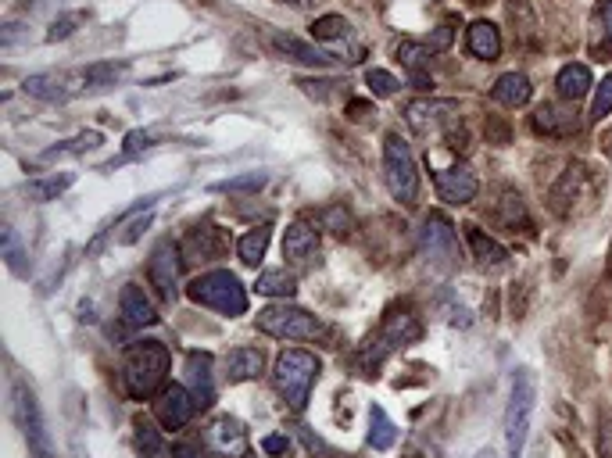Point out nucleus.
Instances as JSON below:
<instances>
[{"mask_svg": "<svg viewBox=\"0 0 612 458\" xmlns=\"http://www.w3.org/2000/svg\"><path fill=\"white\" fill-rule=\"evenodd\" d=\"M169 348L158 344V340H144V344H133L126 351V362H122V383H126L129 398L147 401L151 394L165 391V373H169Z\"/></svg>", "mask_w": 612, "mask_h": 458, "instance_id": "nucleus-1", "label": "nucleus"}, {"mask_svg": "<svg viewBox=\"0 0 612 458\" xmlns=\"http://www.w3.org/2000/svg\"><path fill=\"white\" fill-rule=\"evenodd\" d=\"M534 405H537V380L530 369H519V373L512 376L509 405H505V444H509V458H519L523 448H527Z\"/></svg>", "mask_w": 612, "mask_h": 458, "instance_id": "nucleus-2", "label": "nucleus"}, {"mask_svg": "<svg viewBox=\"0 0 612 458\" xmlns=\"http://www.w3.org/2000/svg\"><path fill=\"white\" fill-rule=\"evenodd\" d=\"M187 297L194 301V305L215 308V312L230 315V319H237V315L247 312V290L240 287L237 276L226 269H215V272L197 276V280L187 287Z\"/></svg>", "mask_w": 612, "mask_h": 458, "instance_id": "nucleus-3", "label": "nucleus"}, {"mask_svg": "<svg viewBox=\"0 0 612 458\" xmlns=\"http://www.w3.org/2000/svg\"><path fill=\"white\" fill-rule=\"evenodd\" d=\"M315 376H319V358L308 355V351H283L276 358V369H272V383H276V391L283 394L290 408L308 405Z\"/></svg>", "mask_w": 612, "mask_h": 458, "instance_id": "nucleus-4", "label": "nucleus"}, {"mask_svg": "<svg viewBox=\"0 0 612 458\" xmlns=\"http://www.w3.org/2000/svg\"><path fill=\"white\" fill-rule=\"evenodd\" d=\"M383 183H387L394 201L401 204H412L419 194L416 158H412V151H408V144L398 133H391L383 140Z\"/></svg>", "mask_w": 612, "mask_h": 458, "instance_id": "nucleus-5", "label": "nucleus"}, {"mask_svg": "<svg viewBox=\"0 0 612 458\" xmlns=\"http://www.w3.org/2000/svg\"><path fill=\"white\" fill-rule=\"evenodd\" d=\"M258 330L276 340H315L323 333V323L298 305H269L258 312Z\"/></svg>", "mask_w": 612, "mask_h": 458, "instance_id": "nucleus-6", "label": "nucleus"}, {"mask_svg": "<svg viewBox=\"0 0 612 458\" xmlns=\"http://www.w3.org/2000/svg\"><path fill=\"white\" fill-rule=\"evenodd\" d=\"M419 251L426 255V262L437 265V269H455L459 262V237H455V226H451L444 215L430 212L419 229Z\"/></svg>", "mask_w": 612, "mask_h": 458, "instance_id": "nucleus-7", "label": "nucleus"}, {"mask_svg": "<svg viewBox=\"0 0 612 458\" xmlns=\"http://www.w3.org/2000/svg\"><path fill=\"white\" fill-rule=\"evenodd\" d=\"M15 419L22 433H26L33 458H51V437H47V426H43L40 401H36L33 387H26L22 380H15Z\"/></svg>", "mask_w": 612, "mask_h": 458, "instance_id": "nucleus-8", "label": "nucleus"}, {"mask_svg": "<svg viewBox=\"0 0 612 458\" xmlns=\"http://www.w3.org/2000/svg\"><path fill=\"white\" fill-rule=\"evenodd\" d=\"M419 337H423V326H419L416 315H408V312H391V315H387V319H383L380 337H376V355H373V362L387 358V355H391V351L405 348V344H416Z\"/></svg>", "mask_w": 612, "mask_h": 458, "instance_id": "nucleus-9", "label": "nucleus"}, {"mask_svg": "<svg viewBox=\"0 0 612 458\" xmlns=\"http://www.w3.org/2000/svg\"><path fill=\"white\" fill-rule=\"evenodd\" d=\"M194 408H197L194 394H190L187 387L172 383V387H165V391L158 394V401H154V416H158V423H162L165 430H179V426L190 423Z\"/></svg>", "mask_w": 612, "mask_h": 458, "instance_id": "nucleus-10", "label": "nucleus"}, {"mask_svg": "<svg viewBox=\"0 0 612 458\" xmlns=\"http://www.w3.org/2000/svg\"><path fill=\"white\" fill-rule=\"evenodd\" d=\"M437 183V194H441L444 204H469L476 197V190H480V183H476L473 169L469 165H448V169H441L434 176Z\"/></svg>", "mask_w": 612, "mask_h": 458, "instance_id": "nucleus-11", "label": "nucleus"}, {"mask_svg": "<svg viewBox=\"0 0 612 458\" xmlns=\"http://www.w3.org/2000/svg\"><path fill=\"white\" fill-rule=\"evenodd\" d=\"M147 272H151V283L158 287V294H162V297H172V294H176V280H179V247L172 244V240H162V244L154 247V255H151V265H147Z\"/></svg>", "mask_w": 612, "mask_h": 458, "instance_id": "nucleus-12", "label": "nucleus"}, {"mask_svg": "<svg viewBox=\"0 0 612 458\" xmlns=\"http://www.w3.org/2000/svg\"><path fill=\"white\" fill-rule=\"evenodd\" d=\"M319 251V233H315L308 222H290L287 233H283V258L294 265H305Z\"/></svg>", "mask_w": 612, "mask_h": 458, "instance_id": "nucleus-13", "label": "nucleus"}, {"mask_svg": "<svg viewBox=\"0 0 612 458\" xmlns=\"http://www.w3.org/2000/svg\"><path fill=\"white\" fill-rule=\"evenodd\" d=\"M187 376H190V394H194L197 408L212 405V401H215L212 355H204V351H190V355H187Z\"/></svg>", "mask_w": 612, "mask_h": 458, "instance_id": "nucleus-14", "label": "nucleus"}, {"mask_svg": "<svg viewBox=\"0 0 612 458\" xmlns=\"http://www.w3.org/2000/svg\"><path fill=\"white\" fill-rule=\"evenodd\" d=\"M208 441L215 444V451H222V455H230V458L247 455V430L230 416L215 419L212 430H208Z\"/></svg>", "mask_w": 612, "mask_h": 458, "instance_id": "nucleus-15", "label": "nucleus"}, {"mask_svg": "<svg viewBox=\"0 0 612 458\" xmlns=\"http://www.w3.org/2000/svg\"><path fill=\"white\" fill-rule=\"evenodd\" d=\"M119 312L129 326H154L158 323V312H154L151 297L144 290L136 287V283H126L119 294Z\"/></svg>", "mask_w": 612, "mask_h": 458, "instance_id": "nucleus-16", "label": "nucleus"}, {"mask_svg": "<svg viewBox=\"0 0 612 458\" xmlns=\"http://www.w3.org/2000/svg\"><path fill=\"white\" fill-rule=\"evenodd\" d=\"M466 240H469V247H473V258L480 269L494 272V269H505V265H509V251H505L494 237H487L484 229L466 226Z\"/></svg>", "mask_w": 612, "mask_h": 458, "instance_id": "nucleus-17", "label": "nucleus"}, {"mask_svg": "<svg viewBox=\"0 0 612 458\" xmlns=\"http://www.w3.org/2000/svg\"><path fill=\"white\" fill-rule=\"evenodd\" d=\"M534 129L544 136H573L580 129V119L573 108H559V104H544L534 115Z\"/></svg>", "mask_w": 612, "mask_h": 458, "instance_id": "nucleus-18", "label": "nucleus"}, {"mask_svg": "<svg viewBox=\"0 0 612 458\" xmlns=\"http://www.w3.org/2000/svg\"><path fill=\"white\" fill-rule=\"evenodd\" d=\"M22 90H26L29 97H36V101H68L72 97V86H68V76H58V72H40V76H29L26 83H22Z\"/></svg>", "mask_w": 612, "mask_h": 458, "instance_id": "nucleus-19", "label": "nucleus"}, {"mask_svg": "<svg viewBox=\"0 0 612 458\" xmlns=\"http://www.w3.org/2000/svg\"><path fill=\"white\" fill-rule=\"evenodd\" d=\"M451 111H455V104L448 101H416L408 104V126L416 129V133H430L434 126L451 119Z\"/></svg>", "mask_w": 612, "mask_h": 458, "instance_id": "nucleus-20", "label": "nucleus"}, {"mask_svg": "<svg viewBox=\"0 0 612 458\" xmlns=\"http://www.w3.org/2000/svg\"><path fill=\"white\" fill-rule=\"evenodd\" d=\"M394 54H398V61L401 65L408 68V72H412V79H416V86L419 90H430V79L423 76V68L430 65V47H426V43H416V40H401L398 47H394Z\"/></svg>", "mask_w": 612, "mask_h": 458, "instance_id": "nucleus-21", "label": "nucleus"}, {"mask_svg": "<svg viewBox=\"0 0 612 458\" xmlns=\"http://www.w3.org/2000/svg\"><path fill=\"white\" fill-rule=\"evenodd\" d=\"M491 94H494V101L505 104V108H523L534 90H530V79L523 76V72H505V76L494 83Z\"/></svg>", "mask_w": 612, "mask_h": 458, "instance_id": "nucleus-22", "label": "nucleus"}, {"mask_svg": "<svg viewBox=\"0 0 612 458\" xmlns=\"http://www.w3.org/2000/svg\"><path fill=\"white\" fill-rule=\"evenodd\" d=\"M276 51L287 54L290 61H301V65H333V54L330 51H319V47H312V43L298 40V36H276Z\"/></svg>", "mask_w": 612, "mask_h": 458, "instance_id": "nucleus-23", "label": "nucleus"}, {"mask_svg": "<svg viewBox=\"0 0 612 458\" xmlns=\"http://www.w3.org/2000/svg\"><path fill=\"white\" fill-rule=\"evenodd\" d=\"M262 373V351L258 348H233L226 355V376L230 383H247Z\"/></svg>", "mask_w": 612, "mask_h": 458, "instance_id": "nucleus-24", "label": "nucleus"}, {"mask_svg": "<svg viewBox=\"0 0 612 458\" xmlns=\"http://www.w3.org/2000/svg\"><path fill=\"white\" fill-rule=\"evenodd\" d=\"M469 54L480 61H494L502 54V36L491 22H473L469 26Z\"/></svg>", "mask_w": 612, "mask_h": 458, "instance_id": "nucleus-25", "label": "nucleus"}, {"mask_svg": "<svg viewBox=\"0 0 612 458\" xmlns=\"http://www.w3.org/2000/svg\"><path fill=\"white\" fill-rule=\"evenodd\" d=\"M591 51L595 58H612V0H598L595 8V36H591Z\"/></svg>", "mask_w": 612, "mask_h": 458, "instance_id": "nucleus-26", "label": "nucleus"}, {"mask_svg": "<svg viewBox=\"0 0 612 458\" xmlns=\"http://www.w3.org/2000/svg\"><path fill=\"white\" fill-rule=\"evenodd\" d=\"M555 86H559L562 101H577V97H584L587 90H591V68H587V65H566L559 72V79H555Z\"/></svg>", "mask_w": 612, "mask_h": 458, "instance_id": "nucleus-27", "label": "nucleus"}, {"mask_svg": "<svg viewBox=\"0 0 612 458\" xmlns=\"http://www.w3.org/2000/svg\"><path fill=\"white\" fill-rule=\"evenodd\" d=\"M394 441H398V426L391 423V416L380 405H373L369 408V444H373V451H391Z\"/></svg>", "mask_w": 612, "mask_h": 458, "instance_id": "nucleus-28", "label": "nucleus"}, {"mask_svg": "<svg viewBox=\"0 0 612 458\" xmlns=\"http://www.w3.org/2000/svg\"><path fill=\"white\" fill-rule=\"evenodd\" d=\"M76 183V172H61V176H47V179H33L26 187V194L33 197V201L47 204V201H58L61 194H65L68 187Z\"/></svg>", "mask_w": 612, "mask_h": 458, "instance_id": "nucleus-29", "label": "nucleus"}, {"mask_svg": "<svg viewBox=\"0 0 612 458\" xmlns=\"http://www.w3.org/2000/svg\"><path fill=\"white\" fill-rule=\"evenodd\" d=\"M269 251V226H255L251 233H244L237 244V255L244 265H258Z\"/></svg>", "mask_w": 612, "mask_h": 458, "instance_id": "nucleus-30", "label": "nucleus"}, {"mask_svg": "<svg viewBox=\"0 0 612 458\" xmlns=\"http://www.w3.org/2000/svg\"><path fill=\"white\" fill-rule=\"evenodd\" d=\"M133 437H136V451H140L144 458H165V441H162V433L154 430V423L136 419Z\"/></svg>", "mask_w": 612, "mask_h": 458, "instance_id": "nucleus-31", "label": "nucleus"}, {"mask_svg": "<svg viewBox=\"0 0 612 458\" xmlns=\"http://www.w3.org/2000/svg\"><path fill=\"white\" fill-rule=\"evenodd\" d=\"M104 136L97 133V129H90V133H79L72 136V140H65V144L51 147V151H43V162H54V158H65V154H83V151H94V147H101Z\"/></svg>", "mask_w": 612, "mask_h": 458, "instance_id": "nucleus-32", "label": "nucleus"}, {"mask_svg": "<svg viewBox=\"0 0 612 458\" xmlns=\"http://www.w3.org/2000/svg\"><path fill=\"white\" fill-rule=\"evenodd\" d=\"M255 290H258V294H265V297H290L294 290H298V283H294V276H290V272L272 269V272H262V276H258Z\"/></svg>", "mask_w": 612, "mask_h": 458, "instance_id": "nucleus-33", "label": "nucleus"}, {"mask_svg": "<svg viewBox=\"0 0 612 458\" xmlns=\"http://www.w3.org/2000/svg\"><path fill=\"white\" fill-rule=\"evenodd\" d=\"M187 247L194 251V255H201V258H219L222 255L219 229H215V226H197L194 233H190Z\"/></svg>", "mask_w": 612, "mask_h": 458, "instance_id": "nucleus-34", "label": "nucleus"}, {"mask_svg": "<svg viewBox=\"0 0 612 458\" xmlns=\"http://www.w3.org/2000/svg\"><path fill=\"white\" fill-rule=\"evenodd\" d=\"M119 76L122 65H90L79 72V83H83V90H104V86H115Z\"/></svg>", "mask_w": 612, "mask_h": 458, "instance_id": "nucleus-35", "label": "nucleus"}, {"mask_svg": "<svg viewBox=\"0 0 612 458\" xmlns=\"http://www.w3.org/2000/svg\"><path fill=\"white\" fill-rule=\"evenodd\" d=\"M312 36H315V40H348L351 22L344 15H323L312 26Z\"/></svg>", "mask_w": 612, "mask_h": 458, "instance_id": "nucleus-36", "label": "nucleus"}, {"mask_svg": "<svg viewBox=\"0 0 612 458\" xmlns=\"http://www.w3.org/2000/svg\"><path fill=\"white\" fill-rule=\"evenodd\" d=\"M265 172H244V176H233V179H222V183H215V190H222V194H255V190L265 187Z\"/></svg>", "mask_w": 612, "mask_h": 458, "instance_id": "nucleus-37", "label": "nucleus"}, {"mask_svg": "<svg viewBox=\"0 0 612 458\" xmlns=\"http://www.w3.org/2000/svg\"><path fill=\"white\" fill-rule=\"evenodd\" d=\"M0 247H4V258H8V269L11 272H26V251H22V244H18V233L11 226L0 229Z\"/></svg>", "mask_w": 612, "mask_h": 458, "instance_id": "nucleus-38", "label": "nucleus"}, {"mask_svg": "<svg viewBox=\"0 0 612 458\" xmlns=\"http://www.w3.org/2000/svg\"><path fill=\"white\" fill-rule=\"evenodd\" d=\"M366 83H369V90H373L376 97H391L394 90H398V79H394L391 72H383V68H369Z\"/></svg>", "mask_w": 612, "mask_h": 458, "instance_id": "nucleus-39", "label": "nucleus"}, {"mask_svg": "<svg viewBox=\"0 0 612 458\" xmlns=\"http://www.w3.org/2000/svg\"><path fill=\"white\" fill-rule=\"evenodd\" d=\"M79 22H83V15H79V11H76V15H61V18H54L51 29H47V40H51V43L68 40V36L76 33Z\"/></svg>", "mask_w": 612, "mask_h": 458, "instance_id": "nucleus-40", "label": "nucleus"}, {"mask_svg": "<svg viewBox=\"0 0 612 458\" xmlns=\"http://www.w3.org/2000/svg\"><path fill=\"white\" fill-rule=\"evenodd\" d=\"M591 115H595L598 122L609 119V115H612V76H605L602 86H598L595 104H591Z\"/></svg>", "mask_w": 612, "mask_h": 458, "instance_id": "nucleus-41", "label": "nucleus"}, {"mask_svg": "<svg viewBox=\"0 0 612 458\" xmlns=\"http://www.w3.org/2000/svg\"><path fill=\"white\" fill-rule=\"evenodd\" d=\"M147 147H154V136L144 133V129H133V133L126 136V147H122L119 162H126V158H136V154H144Z\"/></svg>", "mask_w": 612, "mask_h": 458, "instance_id": "nucleus-42", "label": "nucleus"}, {"mask_svg": "<svg viewBox=\"0 0 612 458\" xmlns=\"http://www.w3.org/2000/svg\"><path fill=\"white\" fill-rule=\"evenodd\" d=\"M451 33H455V18H448L444 26H437V33L430 36V43H426V47H430V51H444V47L451 43Z\"/></svg>", "mask_w": 612, "mask_h": 458, "instance_id": "nucleus-43", "label": "nucleus"}, {"mask_svg": "<svg viewBox=\"0 0 612 458\" xmlns=\"http://www.w3.org/2000/svg\"><path fill=\"white\" fill-rule=\"evenodd\" d=\"M598 455L602 458H612V416L602 423V430H598Z\"/></svg>", "mask_w": 612, "mask_h": 458, "instance_id": "nucleus-44", "label": "nucleus"}, {"mask_svg": "<svg viewBox=\"0 0 612 458\" xmlns=\"http://www.w3.org/2000/svg\"><path fill=\"white\" fill-rule=\"evenodd\" d=\"M301 441H305L308 455H330V448H326L319 437H312V430H301Z\"/></svg>", "mask_w": 612, "mask_h": 458, "instance_id": "nucleus-45", "label": "nucleus"}, {"mask_svg": "<svg viewBox=\"0 0 612 458\" xmlns=\"http://www.w3.org/2000/svg\"><path fill=\"white\" fill-rule=\"evenodd\" d=\"M262 448L269 451V455H283V451L290 448V441H287V437H280V433H272V437H265V441H262Z\"/></svg>", "mask_w": 612, "mask_h": 458, "instance_id": "nucleus-46", "label": "nucleus"}, {"mask_svg": "<svg viewBox=\"0 0 612 458\" xmlns=\"http://www.w3.org/2000/svg\"><path fill=\"white\" fill-rule=\"evenodd\" d=\"M172 458H204V455L194 448V444H179V448L172 451Z\"/></svg>", "mask_w": 612, "mask_h": 458, "instance_id": "nucleus-47", "label": "nucleus"}, {"mask_svg": "<svg viewBox=\"0 0 612 458\" xmlns=\"http://www.w3.org/2000/svg\"><path fill=\"white\" fill-rule=\"evenodd\" d=\"M294 8H315V4H323V0H290Z\"/></svg>", "mask_w": 612, "mask_h": 458, "instance_id": "nucleus-48", "label": "nucleus"}, {"mask_svg": "<svg viewBox=\"0 0 612 458\" xmlns=\"http://www.w3.org/2000/svg\"><path fill=\"white\" fill-rule=\"evenodd\" d=\"M473 4H484V0H473Z\"/></svg>", "mask_w": 612, "mask_h": 458, "instance_id": "nucleus-49", "label": "nucleus"}, {"mask_svg": "<svg viewBox=\"0 0 612 458\" xmlns=\"http://www.w3.org/2000/svg\"><path fill=\"white\" fill-rule=\"evenodd\" d=\"M430 4H437V0H430Z\"/></svg>", "mask_w": 612, "mask_h": 458, "instance_id": "nucleus-50", "label": "nucleus"}]
</instances>
